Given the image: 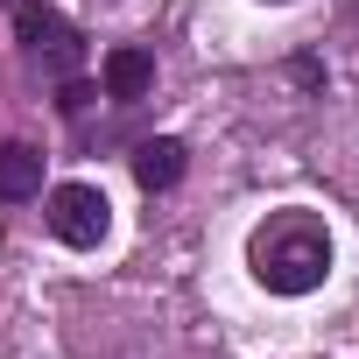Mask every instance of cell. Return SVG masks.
I'll return each instance as SVG.
<instances>
[{"mask_svg": "<svg viewBox=\"0 0 359 359\" xmlns=\"http://www.w3.org/2000/svg\"><path fill=\"white\" fill-rule=\"evenodd\" d=\"M275 8H282V0H275Z\"/></svg>", "mask_w": 359, "mask_h": 359, "instance_id": "cell-8", "label": "cell"}, {"mask_svg": "<svg viewBox=\"0 0 359 359\" xmlns=\"http://www.w3.org/2000/svg\"><path fill=\"white\" fill-rule=\"evenodd\" d=\"M176 176H184V141L155 134V141H141V148H134V184H141V191H169Z\"/></svg>", "mask_w": 359, "mask_h": 359, "instance_id": "cell-4", "label": "cell"}, {"mask_svg": "<svg viewBox=\"0 0 359 359\" xmlns=\"http://www.w3.org/2000/svg\"><path fill=\"white\" fill-rule=\"evenodd\" d=\"M57 106H64V113H85V106H92V85H78V78H71V85H64V99H57Z\"/></svg>", "mask_w": 359, "mask_h": 359, "instance_id": "cell-7", "label": "cell"}, {"mask_svg": "<svg viewBox=\"0 0 359 359\" xmlns=\"http://www.w3.org/2000/svg\"><path fill=\"white\" fill-rule=\"evenodd\" d=\"M43 219H50V233L64 247H99L106 226H113V205H106L99 184H57L50 205H43Z\"/></svg>", "mask_w": 359, "mask_h": 359, "instance_id": "cell-3", "label": "cell"}, {"mask_svg": "<svg viewBox=\"0 0 359 359\" xmlns=\"http://www.w3.org/2000/svg\"><path fill=\"white\" fill-rule=\"evenodd\" d=\"M15 36H22V50H29L43 71L78 78V64H85V36H78L57 8H43V0H22V8H15Z\"/></svg>", "mask_w": 359, "mask_h": 359, "instance_id": "cell-2", "label": "cell"}, {"mask_svg": "<svg viewBox=\"0 0 359 359\" xmlns=\"http://www.w3.org/2000/svg\"><path fill=\"white\" fill-rule=\"evenodd\" d=\"M36 191H43V155L29 141H8V148H0V205L36 198Z\"/></svg>", "mask_w": 359, "mask_h": 359, "instance_id": "cell-5", "label": "cell"}, {"mask_svg": "<svg viewBox=\"0 0 359 359\" xmlns=\"http://www.w3.org/2000/svg\"><path fill=\"white\" fill-rule=\"evenodd\" d=\"M148 85H155V57L134 50V43H120V50L106 57V92H113V99H141Z\"/></svg>", "mask_w": 359, "mask_h": 359, "instance_id": "cell-6", "label": "cell"}, {"mask_svg": "<svg viewBox=\"0 0 359 359\" xmlns=\"http://www.w3.org/2000/svg\"><path fill=\"white\" fill-rule=\"evenodd\" d=\"M247 261H254V282H261V289H275V296H310V289L331 275V233H324L317 219H303V212H282V219H268V226L254 233Z\"/></svg>", "mask_w": 359, "mask_h": 359, "instance_id": "cell-1", "label": "cell"}]
</instances>
